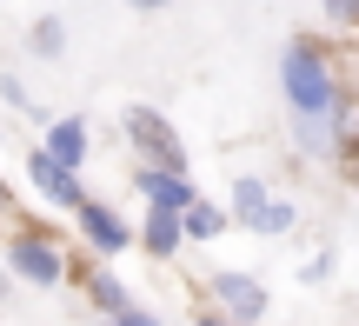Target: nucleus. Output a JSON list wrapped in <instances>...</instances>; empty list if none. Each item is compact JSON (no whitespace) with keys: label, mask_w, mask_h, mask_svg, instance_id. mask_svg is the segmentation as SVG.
<instances>
[{"label":"nucleus","mask_w":359,"mask_h":326,"mask_svg":"<svg viewBox=\"0 0 359 326\" xmlns=\"http://www.w3.org/2000/svg\"><path fill=\"white\" fill-rule=\"evenodd\" d=\"M280 93L286 114H293V147L299 154H346L353 140V93L339 80V60L320 47V40L293 34L280 53Z\"/></svg>","instance_id":"obj_1"},{"label":"nucleus","mask_w":359,"mask_h":326,"mask_svg":"<svg viewBox=\"0 0 359 326\" xmlns=\"http://www.w3.org/2000/svg\"><path fill=\"white\" fill-rule=\"evenodd\" d=\"M7 280H27V287H60L67 280V253L47 240V226H27V233L7 240Z\"/></svg>","instance_id":"obj_2"},{"label":"nucleus","mask_w":359,"mask_h":326,"mask_svg":"<svg viewBox=\"0 0 359 326\" xmlns=\"http://www.w3.org/2000/svg\"><path fill=\"white\" fill-rule=\"evenodd\" d=\"M120 127H127V140H133V154H140V167L187 173V147H180V133L154 114V107H127V120H120Z\"/></svg>","instance_id":"obj_3"},{"label":"nucleus","mask_w":359,"mask_h":326,"mask_svg":"<svg viewBox=\"0 0 359 326\" xmlns=\"http://www.w3.org/2000/svg\"><path fill=\"white\" fill-rule=\"evenodd\" d=\"M233 220H246L253 233H286V226H293V207L273 200L259 173H240V180H233Z\"/></svg>","instance_id":"obj_4"},{"label":"nucleus","mask_w":359,"mask_h":326,"mask_svg":"<svg viewBox=\"0 0 359 326\" xmlns=\"http://www.w3.org/2000/svg\"><path fill=\"white\" fill-rule=\"evenodd\" d=\"M206 293H213V313L233 320V326H253L259 313H266V287H259L253 273H213Z\"/></svg>","instance_id":"obj_5"},{"label":"nucleus","mask_w":359,"mask_h":326,"mask_svg":"<svg viewBox=\"0 0 359 326\" xmlns=\"http://www.w3.org/2000/svg\"><path fill=\"white\" fill-rule=\"evenodd\" d=\"M133 186H140L147 213H187L193 200H200V186H193L187 173H167V167H140V173H133Z\"/></svg>","instance_id":"obj_6"},{"label":"nucleus","mask_w":359,"mask_h":326,"mask_svg":"<svg viewBox=\"0 0 359 326\" xmlns=\"http://www.w3.org/2000/svg\"><path fill=\"white\" fill-rule=\"evenodd\" d=\"M74 213H80V240H87L93 253H127V247H133V226L120 220L107 200H80Z\"/></svg>","instance_id":"obj_7"},{"label":"nucleus","mask_w":359,"mask_h":326,"mask_svg":"<svg viewBox=\"0 0 359 326\" xmlns=\"http://www.w3.org/2000/svg\"><path fill=\"white\" fill-rule=\"evenodd\" d=\"M27 173H34V186H40L47 200H53V207H80V200H87V186H80V173H67L60 160H47L40 147L27 154Z\"/></svg>","instance_id":"obj_8"},{"label":"nucleus","mask_w":359,"mask_h":326,"mask_svg":"<svg viewBox=\"0 0 359 326\" xmlns=\"http://www.w3.org/2000/svg\"><path fill=\"white\" fill-rule=\"evenodd\" d=\"M40 154H47V160H60L67 173H80V160L93 154L87 120H74V114H67V120H53V127H47V140H40Z\"/></svg>","instance_id":"obj_9"},{"label":"nucleus","mask_w":359,"mask_h":326,"mask_svg":"<svg viewBox=\"0 0 359 326\" xmlns=\"http://www.w3.org/2000/svg\"><path fill=\"white\" fill-rule=\"evenodd\" d=\"M87 300L100 306V320H120V313H133V293H127V280H120V273H107V266H93V273H87Z\"/></svg>","instance_id":"obj_10"},{"label":"nucleus","mask_w":359,"mask_h":326,"mask_svg":"<svg viewBox=\"0 0 359 326\" xmlns=\"http://www.w3.org/2000/svg\"><path fill=\"white\" fill-rule=\"evenodd\" d=\"M140 247L154 253V260H173L187 240H180V213H147V226H140Z\"/></svg>","instance_id":"obj_11"},{"label":"nucleus","mask_w":359,"mask_h":326,"mask_svg":"<svg viewBox=\"0 0 359 326\" xmlns=\"http://www.w3.org/2000/svg\"><path fill=\"white\" fill-rule=\"evenodd\" d=\"M226 233V213L213 207V200H193L187 213H180V240H219Z\"/></svg>","instance_id":"obj_12"},{"label":"nucleus","mask_w":359,"mask_h":326,"mask_svg":"<svg viewBox=\"0 0 359 326\" xmlns=\"http://www.w3.org/2000/svg\"><path fill=\"white\" fill-rule=\"evenodd\" d=\"M27 47H34L40 60H60V53H67V27L53 20V13H40V20L27 27Z\"/></svg>","instance_id":"obj_13"},{"label":"nucleus","mask_w":359,"mask_h":326,"mask_svg":"<svg viewBox=\"0 0 359 326\" xmlns=\"http://www.w3.org/2000/svg\"><path fill=\"white\" fill-rule=\"evenodd\" d=\"M326 20H333V34H353V20H359V0H326Z\"/></svg>","instance_id":"obj_14"},{"label":"nucleus","mask_w":359,"mask_h":326,"mask_svg":"<svg viewBox=\"0 0 359 326\" xmlns=\"http://www.w3.org/2000/svg\"><path fill=\"white\" fill-rule=\"evenodd\" d=\"M100 326H160V320L147 313V306H133V313H120V320H100Z\"/></svg>","instance_id":"obj_15"},{"label":"nucleus","mask_w":359,"mask_h":326,"mask_svg":"<svg viewBox=\"0 0 359 326\" xmlns=\"http://www.w3.org/2000/svg\"><path fill=\"white\" fill-rule=\"evenodd\" d=\"M133 13H160V7H173V0H127Z\"/></svg>","instance_id":"obj_16"},{"label":"nucleus","mask_w":359,"mask_h":326,"mask_svg":"<svg viewBox=\"0 0 359 326\" xmlns=\"http://www.w3.org/2000/svg\"><path fill=\"white\" fill-rule=\"evenodd\" d=\"M193 326H233V320H219V313H193Z\"/></svg>","instance_id":"obj_17"},{"label":"nucleus","mask_w":359,"mask_h":326,"mask_svg":"<svg viewBox=\"0 0 359 326\" xmlns=\"http://www.w3.org/2000/svg\"><path fill=\"white\" fill-rule=\"evenodd\" d=\"M13 300V280H7V266H0V306H7Z\"/></svg>","instance_id":"obj_18"},{"label":"nucleus","mask_w":359,"mask_h":326,"mask_svg":"<svg viewBox=\"0 0 359 326\" xmlns=\"http://www.w3.org/2000/svg\"><path fill=\"white\" fill-rule=\"evenodd\" d=\"M0 213H13V193H7V180H0Z\"/></svg>","instance_id":"obj_19"}]
</instances>
